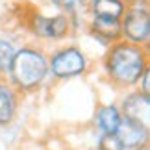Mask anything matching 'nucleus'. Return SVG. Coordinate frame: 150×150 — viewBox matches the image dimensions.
<instances>
[{
    "mask_svg": "<svg viewBox=\"0 0 150 150\" xmlns=\"http://www.w3.org/2000/svg\"><path fill=\"white\" fill-rule=\"evenodd\" d=\"M122 117L126 119H132L135 122H141L148 126L150 122V100H148V95L145 93H132L128 95L126 98L122 100Z\"/></svg>",
    "mask_w": 150,
    "mask_h": 150,
    "instance_id": "0eeeda50",
    "label": "nucleus"
},
{
    "mask_svg": "<svg viewBox=\"0 0 150 150\" xmlns=\"http://www.w3.org/2000/svg\"><path fill=\"white\" fill-rule=\"evenodd\" d=\"M98 150H126L120 137L115 134H102L98 139Z\"/></svg>",
    "mask_w": 150,
    "mask_h": 150,
    "instance_id": "ddd939ff",
    "label": "nucleus"
},
{
    "mask_svg": "<svg viewBox=\"0 0 150 150\" xmlns=\"http://www.w3.org/2000/svg\"><path fill=\"white\" fill-rule=\"evenodd\" d=\"M30 30L41 39H61L71 30V15H67V13H56V15L33 13L30 19Z\"/></svg>",
    "mask_w": 150,
    "mask_h": 150,
    "instance_id": "39448f33",
    "label": "nucleus"
},
{
    "mask_svg": "<svg viewBox=\"0 0 150 150\" xmlns=\"http://www.w3.org/2000/svg\"><path fill=\"white\" fill-rule=\"evenodd\" d=\"M17 113V95L11 85L0 82V126H6L13 120Z\"/></svg>",
    "mask_w": 150,
    "mask_h": 150,
    "instance_id": "9d476101",
    "label": "nucleus"
},
{
    "mask_svg": "<svg viewBox=\"0 0 150 150\" xmlns=\"http://www.w3.org/2000/svg\"><path fill=\"white\" fill-rule=\"evenodd\" d=\"M141 80H143V85H141V93L148 95V93H150V71H148V69H146L145 72H143Z\"/></svg>",
    "mask_w": 150,
    "mask_h": 150,
    "instance_id": "2eb2a0df",
    "label": "nucleus"
},
{
    "mask_svg": "<svg viewBox=\"0 0 150 150\" xmlns=\"http://www.w3.org/2000/svg\"><path fill=\"white\" fill-rule=\"evenodd\" d=\"M17 47L9 39H0V74H8L11 61L15 57Z\"/></svg>",
    "mask_w": 150,
    "mask_h": 150,
    "instance_id": "f8f14e48",
    "label": "nucleus"
},
{
    "mask_svg": "<svg viewBox=\"0 0 150 150\" xmlns=\"http://www.w3.org/2000/svg\"><path fill=\"white\" fill-rule=\"evenodd\" d=\"M135 150H148V146H146V145H143V146H139V148H135Z\"/></svg>",
    "mask_w": 150,
    "mask_h": 150,
    "instance_id": "dca6fc26",
    "label": "nucleus"
},
{
    "mask_svg": "<svg viewBox=\"0 0 150 150\" xmlns=\"http://www.w3.org/2000/svg\"><path fill=\"white\" fill-rule=\"evenodd\" d=\"M91 33L106 45H113L120 39V21H108L91 17Z\"/></svg>",
    "mask_w": 150,
    "mask_h": 150,
    "instance_id": "6e6552de",
    "label": "nucleus"
},
{
    "mask_svg": "<svg viewBox=\"0 0 150 150\" xmlns=\"http://www.w3.org/2000/svg\"><path fill=\"white\" fill-rule=\"evenodd\" d=\"M120 119H122V113L117 106H102L98 111H96V126L102 130V134H113L117 132L119 124H120Z\"/></svg>",
    "mask_w": 150,
    "mask_h": 150,
    "instance_id": "9b49d317",
    "label": "nucleus"
},
{
    "mask_svg": "<svg viewBox=\"0 0 150 150\" xmlns=\"http://www.w3.org/2000/svg\"><path fill=\"white\" fill-rule=\"evenodd\" d=\"M89 6L93 17L108 21H120L126 9L124 0H89Z\"/></svg>",
    "mask_w": 150,
    "mask_h": 150,
    "instance_id": "1a4fd4ad",
    "label": "nucleus"
},
{
    "mask_svg": "<svg viewBox=\"0 0 150 150\" xmlns=\"http://www.w3.org/2000/svg\"><path fill=\"white\" fill-rule=\"evenodd\" d=\"M48 2L54 6V8L59 9V13L72 15L74 11L78 9V6L82 4V0H48Z\"/></svg>",
    "mask_w": 150,
    "mask_h": 150,
    "instance_id": "4468645a",
    "label": "nucleus"
},
{
    "mask_svg": "<svg viewBox=\"0 0 150 150\" xmlns=\"http://www.w3.org/2000/svg\"><path fill=\"white\" fill-rule=\"evenodd\" d=\"M120 37L134 45H146L150 39V11L146 2L132 0L126 4L124 15L120 19Z\"/></svg>",
    "mask_w": 150,
    "mask_h": 150,
    "instance_id": "7ed1b4c3",
    "label": "nucleus"
},
{
    "mask_svg": "<svg viewBox=\"0 0 150 150\" xmlns=\"http://www.w3.org/2000/svg\"><path fill=\"white\" fill-rule=\"evenodd\" d=\"M8 74L19 89H37L48 76V57L37 48H17Z\"/></svg>",
    "mask_w": 150,
    "mask_h": 150,
    "instance_id": "f03ea898",
    "label": "nucleus"
},
{
    "mask_svg": "<svg viewBox=\"0 0 150 150\" xmlns=\"http://www.w3.org/2000/svg\"><path fill=\"white\" fill-rule=\"evenodd\" d=\"M85 69H87V57L76 47H65L57 50L48 59V72L59 80L80 76L85 72Z\"/></svg>",
    "mask_w": 150,
    "mask_h": 150,
    "instance_id": "20e7f679",
    "label": "nucleus"
},
{
    "mask_svg": "<svg viewBox=\"0 0 150 150\" xmlns=\"http://www.w3.org/2000/svg\"><path fill=\"white\" fill-rule=\"evenodd\" d=\"M124 2H132V0H124Z\"/></svg>",
    "mask_w": 150,
    "mask_h": 150,
    "instance_id": "f3484780",
    "label": "nucleus"
},
{
    "mask_svg": "<svg viewBox=\"0 0 150 150\" xmlns=\"http://www.w3.org/2000/svg\"><path fill=\"white\" fill-rule=\"evenodd\" d=\"M146 52L141 45L128 41H117L111 45L106 57V72L115 83L130 87L141 80L143 72L148 69Z\"/></svg>",
    "mask_w": 150,
    "mask_h": 150,
    "instance_id": "f257e3e1",
    "label": "nucleus"
},
{
    "mask_svg": "<svg viewBox=\"0 0 150 150\" xmlns=\"http://www.w3.org/2000/svg\"><path fill=\"white\" fill-rule=\"evenodd\" d=\"M115 134L120 137V141H122L126 150H135V148H139L143 145H146V141H148V126L122 117Z\"/></svg>",
    "mask_w": 150,
    "mask_h": 150,
    "instance_id": "423d86ee",
    "label": "nucleus"
}]
</instances>
